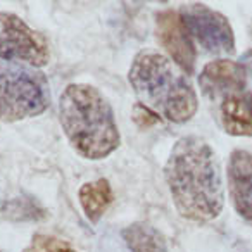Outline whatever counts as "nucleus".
<instances>
[{
  "mask_svg": "<svg viewBox=\"0 0 252 252\" xmlns=\"http://www.w3.org/2000/svg\"><path fill=\"white\" fill-rule=\"evenodd\" d=\"M166 182L180 216L211 221L224 206L221 168L213 147L199 137H183L166 162Z\"/></svg>",
  "mask_w": 252,
  "mask_h": 252,
  "instance_id": "f257e3e1",
  "label": "nucleus"
},
{
  "mask_svg": "<svg viewBox=\"0 0 252 252\" xmlns=\"http://www.w3.org/2000/svg\"><path fill=\"white\" fill-rule=\"evenodd\" d=\"M59 119L67 140L90 161L119 147V130L109 100L92 85H67L59 98Z\"/></svg>",
  "mask_w": 252,
  "mask_h": 252,
  "instance_id": "f03ea898",
  "label": "nucleus"
},
{
  "mask_svg": "<svg viewBox=\"0 0 252 252\" xmlns=\"http://www.w3.org/2000/svg\"><path fill=\"white\" fill-rule=\"evenodd\" d=\"M140 104L156 109L173 123H187L199 109L195 90L175 63L158 52H140L135 56L128 73Z\"/></svg>",
  "mask_w": 252,
  "mask_h": 252,
  "instance_id": "7ed1b4c3",
  "label": "nucleus"
},
{
  "mask_svg": "<svg viewBox=\"0 0 252 252\" xmlns=\"http://www.w3.org/2000/svg\"><path fill=\"white\" fill-rule=\"evenodd\" d=\"M50 87L45 74L30 66H0V121L16 123L45 112Z\"/></svg>",
  "mask_w": 252,
  "mask_h": 252,
  "instance_id": "20e7f679",
  "label": "nucleus"
},
{
  "mask_svg": "<svg viewBox=\"0 0 252 252\" xmlns=\"http://www.w3.org/2000/svg\"><path fill=\"white\" fill-rule=\"evenodd\" d=\"M0 59L45 66L50 61L49 43L19 16L0 11Z\"/></svg>",
  "mask_w": 252,
  "mask_h": 252,
  "instance_id": "39448f33",
  "label": "nucleus"
},
{
  "mask_svg": "<svg viewBox=\"0 0 252 252\" xmlns=\"http://www.w3.org/2000/svg\"><path fill=\"white\" fill-rule=\"evenodd\" d=\"M190 36L211 54H233L235 36L228 19L204 4H185L180 9Z\"/></svg>",
  "mask_w": 252,
  "mask_h": 252,
  "instance_id": "423d86ee",
  "label": "nucleus"
},
{
  "mask_svg": "<svg viewBox=\"0 0 252 252\" xmlns=\"http://www.w3.org/2000/svg\"><path fill=\"white\" fill-rule=\"evenodd\" d=\"M156 33L159 43L164 47L173 63L185 74H193L195 71V45L192 42L189 30L183 23L180 12L161 11L156 14Z\"/></svg>",
  "mask_w": 252,
  "mask_h": 252,
  "instance_id": "0eeeda50",
  "label": "nucleus"
},
{
  "mask_svg": "<svg viewBox=\"0 0 252 252\" xmlns=\"http://www.w3.org/2000/svg\"><path fill=\"white\" fill-rule=\"evenodd\" d=\"M223 130L233 137H252V95L247 87L231 88L214 98Z\"/></svg>",
  "mask_w": 252,
  "mask_h": 252,
  "instance_id": "6e6552de",
  "label": "nucleus"
},
{
  "mask_svg": "<svg viewBox=\"0 0 252 252\" xmlns=\"http://www.w3.org/2000/svg\"><path fill=\"white\" fill-rule=\"evenodd\" d=\"M228 189L233 207L244 220L252 221V154L233 151L228 159Z\"/></svg>",
  "mask_w": 252,
  "mask_h": 252,
  "instance_id": "1a4fd4ad",
  "label": "nucleus"
},
{
  "mask_svg": "<svg viewBox=\"0 0 252 252\" xmlns=\"http://www.w3.org/2000/svg\"><path fill=\"white\" fill-rule=\"evenodd\" d=\"M199 87L211 102L231 88L247 87V71L244 64L220 59L209 63L199 76Z\"/></svg>",
  "mask_w": 252,
  "mask_h": 252,
  "instance_id": "9d476101",
  "label": "nucleus"
},
{
  "mask_svg": "<svg viewBox=\"0 0 252 252\" xmlns=\"http://www.w3.org/2000/svg\"><path fill=\"white\" fill-rule=\"evenodd\" d=\"M78 197H80V204L88 220L92 223H98L102 214L107 211L112 202V190L107 180L100 178L85 183L78 192Z\"/></svg>",
  "mask_w": 252,
  "mask_h": 252,
  "instance_id": "9b49d317",
  "label": "nucleus"
},
{
  "mask_svg": "<svg viewBox=\"0 0 252 252\" xmlns=\"http://www.w3.org/2000/svg\"><path fill=\"white\" fill-rule=\"evenodd\" d=\"M130 252H168L166 238L158 228L147 223H133L121 231Z\"/></svg>",
  "mask_w": 252,
  "mask_h": 252,
  "instance_id": "f8f14e48",
  "label": "nucleus"
},
{
  "mask_svg": "<svg viewBox=\"0 0 252 252\" xmlns=\"http://www.w3.org/2000/svg\"><path fill=\"white\" fill-rule=\"evenodd\" d=\"M23 252H78L69 242L57 238L54 235L36 233L30 245Z\"/></svg>",
  "mask_w": 252,
  "mask_h": 252,
  "instance_id": "ddd939ff",
  "label": "nucleus"
},
{
  "mask_svg": "<svg viewBox=\"0 0 252 252\" xmlns=\"http://www.w3.org/2000/svg\"><path fill=\"white\" fill-rule=\"evenodd\" d=\"M5 213L9 214V218H14V220H40L43 218V211L33 200H9V204L5 206Z\"/></svg>",
  "mask_w": 252,
  "mask_h": 252,
  "instance_id": "4468645a",
  "label": "nucleus"
},
{
  "mask_svg": "<svg viewBox=\"0 0 252 252\" xmlns=\"http://www.w3.org/2000/svg\"><path fill=\"white\" fill-rule=\"evenodd\" d=\"M133 116L135 118H140L142 116V119H137V125L140 126V128H147V126H151V125H156L158 123V116L156 114H152V111L149 107H145L144 104H135V107H133Z\"/></svg>",
  "mask_w": 252,
  "mask_h": 252,
  "instance_id": "2eb2a0df",
  "label": "nucleus"
},
{
  "mask_svg": "<svg viewBox=\"0 0 252 252\" xmlns=\"http://www.w3.org/2000/svg\"><path fill=\"white\" fill-rule=\"evenodd\" d=\"M242 64H244L245 71H247V78H251V83H252V50H249L247 54H244ZM251 95H252V92H251Z\"/></svg>",
  "mask_w": 252,
  "mask_h": 252,
  "instance_id": "dca6fc26",
  "label": "nucleus"
},
{
  "mask_svg": "<svg viewBox=\"0 0 252 252\" xmlns=\"http://www.w3.org/2000/svg\"><path fill=\"white\" fill-rule=\"evenodd\" d=\"M0 252H4V251H0Z\"/></svg>",
  "mask_w": 252,
  "mask_h": 252,
  "instance_id": "f3484780",
  "label": "nucleus"
}]
</instances>
